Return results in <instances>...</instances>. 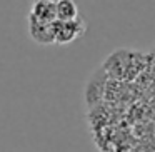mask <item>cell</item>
<instances>
[{
    "label": "cell",
    "instance_id": "6da1fadb",
    "mask_svg": "<svg viewBox=\"0 0 155 152\" xmlns=\"http://www.w3.org/2000/svg\"><path fill=\"white\" fill-rule=\"evenodd\" d=\"M87 32V24L82 17L70 22H55V44L67 45L80 39Z\"/></svg>",
    "mask_w": 155,
    "mask_h": 152
},
{
    "label": "cell",
    "instance_id": "7a4b0ae2",
    "mask_svg": "<svg viewBox=\"0 0 155 152\" xmlns=\"http://www.w3.org/2000/svg\"><path fill=\"white\" fill-rule=\"evenodd\" d=\"M28 34L32 40L40 45L55 44V24H44L28 15Z\"/></svg>",
    "mask_w": 155,
    "mask_h": 152
},
{
    "label": "cell",
    "instance_id": "3957f363",
    "mask_svg": "<svg viewBox=\"0 0 155 152\" xmlns=\"http://www.w3.org/2000/svg\"><path fill=\"white\" fill-rule=\"evenodd\" d=\"M28 15L38 22H44V24H55L57 22V2L35 0Z\"/></svg>",
    "mask_w": 155,
    "mask_h": 152
},
{
    "label": "cell",
    "instance_id": "277c9868",
    "mask_svg": "<svg viewBox=\"0 0 155 152\" xmlns=\"http://www.w3.org/2000/svg\"><path fill=\"white\" fill-rule=\"evenodd\" d=\"M78 19V7L75 0H58L57 2V20L70 22Z\"/></svg>",
    "mask_w": 155,
    "mask_h": 152
},
{
    "label": "cell",
    "instance_id": "5b68a950",
    "mask_svg": "<svg viewBox=\"0 0 155 152\" xmlns=\"http://www.w3.org/2000/svg\"><path fill=\"white\" fill-rule=\"evenodd\" d=\"M98 72H95L94 77L87 82V89H85V100H87V105L88 104H95L102 99L104 95V90H105V85H104V80L98 82Z\"/></svg>",
    "mask_w": 155,
    "mask_h": 152
},
{
    "label": "cell",
    "instance_id": "8992f818",
    "mask_svg": "<svg viewBox=\"0 0 155 152\" xmlns=\"http://www.w3.org/2000/svg\"><path fill=\"white\" fill-rule=\"evenodd\" d=\"M50 2H58V0H50Z\"/></svg>",
    "mask_w": 155,
    "mask_h": 152
}]
</instances>
